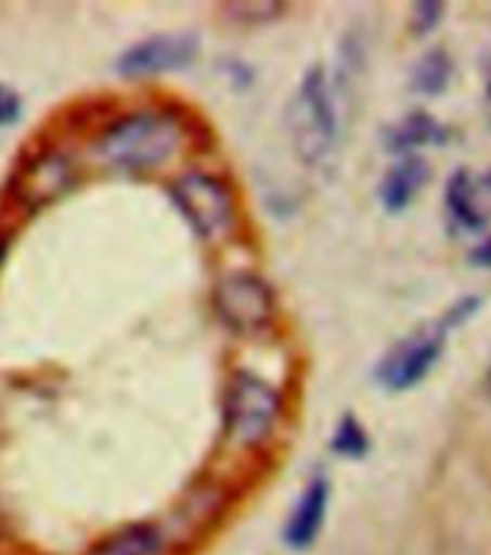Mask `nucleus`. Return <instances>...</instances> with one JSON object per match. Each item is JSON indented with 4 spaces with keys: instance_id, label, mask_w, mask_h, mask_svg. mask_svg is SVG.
<instances>
[{
    "instance_id": "nucleus-1",
    "label": "nucleus",
    "mask_w": 491,
    "mask_h": 555,
    "mask_svg": "<svg viewBox=\"0 0 491 555\" xmlns=\"http://www.w3.org/2000/svg\"><path fill=\"white\" fill-rule=\"evenodd\" d=\"M480 304H483L480 295H463L442 312L440 319L428 321L423 327H416L414 333H408L405 338H399L376 364V382L390 393L416 388L437 367V362L445 353L451 333L463 327L480 310Z\"/></svg>"
},
{
    "instance_id": "nucleus-2",
    "label": "nucleus",
    "mask_w": 491,
    "mask_h": 555,
    "mask_svg": "<svg viewBox=\"0 0 491 555\" xmlns=\"http://www.w3.org/2000/svg\"><path fill=\"white\" fill-rule=\"evenodd\" d=\"M182 145V130L168 113H133L111 125L99 139V156L113 168H159Z\"/></svg>"
},
{
    "instance_id": "nucleus-3",
    "label": "nucleus",
    "mask_w": 491,
    "mask_h": 555,
    "mask_svg": "<svg viewBox=\"0 0 491 555\" xmlns=\"http://www.w3.org/2000/svg\"><path fill=\"white\" fill-rule=\"evenodd\" d=\"M289 137L295 154L310 168L330 163L338 142V111L336 95L330 87L324 67H310L298 81L293 102H289Z\"/></svg>"
},
{
    "instance_id": "nucleus-4",
    "label": "nucleus",
    "mask_w": 491,
    "mask_h": 555,
    "mask_svg": "<svg viewBox=\"0 0 491 555\" xmlns=\"http://www.w3.org/2000/svg\"><path fill=\"white\" fill-rule=\"evenodd\" d=\"M281 411V397L269 382L251 376V373H237L225 397V425L232 440L241 446H258L272 434Z\"/></svg>"
},
{
    "instance_id": "nucleus-5",
    "label": "nucleus",
    "mask_w": 491,
    "mask_h": 555,
    "mask_svg": "<svg viewBox=\"0 0 491 555\" xmlns=\"http://www.w3.org/2000/svg\"><path fill=\"white\" fill-rule=\"evenodd\" d=\"M173 199L199 237L215 241V237H223L229 232L234 217L232 197H229L223 182L215 180V177L197 171L182 173L180 180L173 182Z\"/></svg>"
},
{
    "instance_id": "nucleus-6",
    "label": "nucleus",
    "mask_w": 491,
    "mask_h": 555,
    "mask_svg": "<svg viewBox=\"0 0 491 555\" xmlns=\"http://www.w3.org/2000/svg\"><path fill=\"white\" fill-rule=\"evenodd\" d=\"M215 307L220 319L232 330L241 333H255V330L267 327L275 310L269 286L258 275L249 272H234L225 275L215 289Z\"/></svg>"
},
{
    "instance_id": "nucleus-7",
    "label": "nucleus",
    "mask_w": 491,
    "mask_h": 555,
    "mask_svg": "<svg viewBox=\"0 0 491 555\" xmlns=\"http://www.w3.org/2000/svg\"><path fill=\"white\" fill-rule=\"evenodd\" d=\"M199 55V38L194 33H168L154 35L145 41L133 43L121 52V59L116 61L121 76L128 78H147L163 76L171 69L189 67L191 61Z\"/></svg>"
},
{
    "instance_id": "nucleus-8",
    "label": "nucleus",
    "mask_w": 491,
    "mask_h": 555,
    "mask_svg": "<svg viewBox=\"0 0 491 555\" xmlns=\"http://www.w3.org/2000/svg\"><path fill=\"white\" fill-rule=\"evenodd\" d=\"M486 194H491V173L480 180L468 171L451 173L445 185V208L460 232H483L489 223V211L483 206Z\"/></svg>"
},
{
    "instance_id": "nucleus-9",
    "label": "nucleus",
    "mask_w": 491,
    "mask_h": 555,
    "mask_svg": "<svg viewBox=\"0 0 491 555\" xmlns=\"http://www.w3.org/2000/svg\"><path fill=\"white\" fill-rule=\"evenodd\" d=\"M330 506V480L324 475L312 477L307 489L301 492L298 503H295L293 515L286 520L284 541L293 550H307L315 544V538L321 535L324 518H327Z\"/></svg>"
},
{
    "instance_id": "nucleus-10",
    "label": "nucleus",
    "mask_w": 491,
    "mask_h": 555,
    "mask_svg": "<svg viewBox=\"0 0 491 555\" xmlns=\"http://www.w3.org/2000/svg\"><path fill=\"white\" fill-rule=\"evenodd\" d=\"M431 177V165L425 163V156L408 154L399 163L388 168V173L379 182V203L388 208L390 215L405 211L416 199V194L423 191V185Z\"/></svg>"
},
{
    "instance_id": "nucleus-11",
    "label": "nucleus",
    "mask_w": 491,
    "mask_h": 555,
    "mask_svg": "<svg viewBox=\"0 0 491 555\" xmlns=\"http://www.w3.org/2000/svg\"><path fill=\"white\" fill-rule=\"evenodd\" d=\"M451 139V130L434 119L431 113L414 111L393 121L385 133H382V145L390 154H414L416 147L425 145H445Z\"/></svg>"
},
{
    "instance_id": "nucleus-12",
    "label": "nucleus",
    "mask_w": 491,
    "mask_h": 555,
    "mask_svg": "<svg viewBox=\"0 0 491 555\" xmlns=\"http://www.w3.org/2000/svg\"><path fill=\"white\" fill-rule=\"evenodd\" d=\"M451 76H454V61L442 47H434L425 55H419V61L411 67V90L434 99V95L449 90Z\"/></svg>"
},
{
    "instance_id": "nucleus-13",
    "label": "nucleus",
    "mask_w": 491,
    "mask_h": 555,
    "mask_svg": "<svg viewBox=\"0 0 491 555\" xmlns=\"http://www.w3.org/2000/svg\"><path fill=\"white\" fill-rule=\"evenodd\" d=\"M163 553V532L151 524H133L121 529L111 541H104L95 555H159Z\"/></svg>"
},
{
    "instance_id": "nucleus-14",
    "label": "nucleus",
    "mask_w": 491,
    "mask_h": 555,
    "mask_svg": "<svg viewBox=\"0 0 491 555\" xmlns=\"http://www.w3.org/2000/svg\"><path fill=\"white\" fill-rule=\"evenodd\" d=\"M333 451L338 457L347 460H362L371 451V437L364 431V425L356 420L353 414H345L338 420L336 431H333Z\"/></svg>"
},
{
    "instance_id": "nucleus-15",
    "label": "nucleus",
    "mask_w": 491,
    "mask_h": 555,
    "mask_svg": "<svg viewBox=\"0 0 491 555\" xmlns=\"http://www.w3.org/2000/svg\"><path fill=\"white\" fill-rule=\"evenodd\" d=\"M442 15H445V7L442 3H437V0H425V3H416L414 7V33L416 35H428L431 29H437V24L442 21Z\"/></svg>"
},
{
    "instance_id": "nucleus-16",
    "label": "nucleus",
    "mask_w": 491,
    "mask_h": 555,
    "mask_svg": "<svg viewBox=\"0 0 491 555\" xmlns=\"http://www.w3.org/2000/svg\"><path fill=\"white\" fill-rule=\"evenodd\" d=\"M17 116H21V99L12 87L0 85V128L17 121Z\"/></svg>"
},
{
    "instance_id": "nucleus-17",
    "label": "nucleus",
    "mask_w": 491,
    "mask_h": 555,
    "mask_svg": "<svg viewBox=\"0 0 491 555\" xmlns=\"http://www.w3.org/2000/svg\"><path fill=\"white\" fill-rule=\"evenodd\" d=\"M471 263H475V267L491 269V237H486L480 246H475V249H471Z\"/></svg>"
},
{
    "instance_id": "nucleus-18",
    "label": "nucleus",
    "mask_w": 491,
    "mask_h": 555,
    "mask_svg": "<svg viewBox=\"0 0 491 555\" xmlns=\"http://www.w3.org/2000/svg\"><path fill=\"white\" fill-rule=\"evenodd\" d=\"M486 116H489V125H491V81L486 87Z\"/></svg>"
},
{
    "instance_id": "nucleus-19",
    "label": "nucleus",
    "mask_w": 491,
    "mask_h": 555,
    "mask_svg": "<svg viewBox=\"0 0 491 555\" xmlns=\"http://www.w3.org/2000/svg\"><path fill=\"white\" fill-rule=\"evenodd\" d=\"M486 393L491 397V364H489V371H486Z\"/></svg>"
}]
</instances>
